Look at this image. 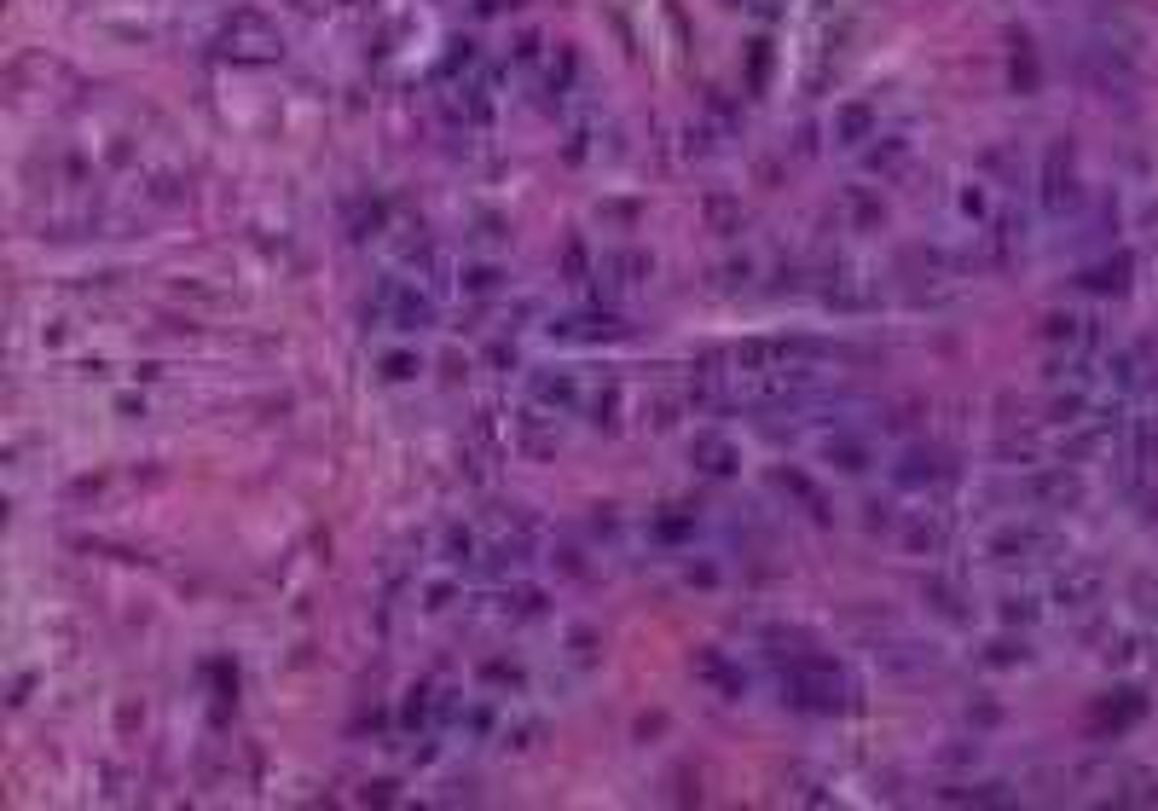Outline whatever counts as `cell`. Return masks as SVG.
<instances>
[{
  "mask_svg": "<svg viewBox=\"0 0 1158 811\" xmlns=\"http://www.w3.org/2000/svg\"><path fill=\"white\" fill-rule=\"evenodd\" d=\"M1043 209L1048 215H1077L1083 209V180H1077V163H1072V145H1048L1043 157Z\"/></svg>",
  "mask_w": 1158,
  "mask_h": 811,
  "instance_id": "cell-1",
  "label": "cell"
},
{
  "mask_svg": "<svg viewBox=\"0 0 1158 811\" xmlns=\"http://www.w3.org/2000/svg\"><path fill=\"white\" fill-rule=\"evenodd\" d=\"M1054 545L1048 539V528H1037V522H1014V528L991 533V545H985V557L1002 562V568H1014V562H1037Z\"/></svg>",
  "mask_w": 1158,
  "mask_h": 811,
  "instance_id": "cell-2",
  "label": "cell"
},
{
  "mask_svg": "<svg viewBox=\"0 0 1158 811\" xmlns=\"http://www.w3.org/2000/svg\"><path fill=\"white\" fill-rule=\"evenodd\" d=\"M1106 591V574L1095 568V562H1072L1060 580H1054V603L1060 609H1095Z\"/></svg>",
  "mask_w": 1158,
  "mask_h": 811,
  "instance_id": "cell-3",
  "label": "cell"
},
{
  "mask_svg": "<svg viewBox=\"0 0 1158 811\" xmlns=\"http://www.w3.org/2000/svg\"><path fill=\"white\" fill-rule=\"evenodd\" d=\"M1037 504H1048V510H1066V504L1083 499V481L1066 470V464H1048L1043 476H1031V487H1025Z\"/></svg>",
  "mask_w": 1158,
  "mask_h": 811,
  "instance_id": "cell-4",
  "label": "cell"
},
{
  "mask_svg": "<svg viewBox=\"0 0 1158 811\" xmlns=\"http://www.w3.org/2000/svg\"><path fill=\"white\" fill-rule=\"evenodd\" d=\"M950 470H944V458L938 452H904L898 458V470H892V481L898 487H933V481H944Z\"/></svg>",
  "mask_w": 1158,
  "mask_h": 811,
  "instance_id": "cell-5",
  "label": "cell"
},
{
  "mask_svg": "<svg viewBox=\"0 0 1158 811\" xmlns=\"http://www.w3.org/2000/svg\"><path fill=\"white\" fill-rule=\"evenodd\" d=\"M533 400H539V406H556V412H574V406H579V383L568 377V371H556V377H551V371H539V377H533Z\"/></svg>",
  "mask_w": 1158,
  "mask_h": 811,
  "instance_id": "cell-6",
  "label": "cell"
},
{
  "mask_svg": "<svg viewBox=\"0 0 1158 811\" xmlns=\"http://www.w3.org/2000/svg\"><path fill=\"white\" fill-rule=\"evenodd\" d=\"M690 458L707 470V476H730V470H736V447H730L724 435H695Z\"/></svg>",
  "mask_w": 1158,
  "mask_h": 811,
  "instance_id": "cell-7",
  "label": "cell"
},
{
  "mask_svg": "<svg viewBox=\"0 0 1158 811\" xmlns=\"http://www.w3.org/2000/svg\"><path fill=\"white\" fill-rule=\"evenodd\" d=\"M823 458H828V464H840L846 476L869 470V447H863V441H852V435H834V441L823 447Z\"/></svg>",
  "mask_w": 1158,
  "mask_h": 811,
  "instance_id": "cell-8",
  "label": "cell"
},
{
  "mask_svg": "<svg viewBox=\"0 0 1158 811\" xmlns=\"http://www.w3.org/2000/svg\"><path fill=\"white\" fill-rule=\"evenodd\" d=\"M1083 284H1089V290H1112V296H1118V290L1130 284V255H1112V261H1101V267H1095V273H1089Z\"/></svg>",
  "mask_w": 1158,
  "mask_h": 811,
  "instance_id": "cell-9",
  "label": "cell"
},
{
  "mask_svg": "<svg viewBox=\"0 0 1158 811\" xmlns=\"http://www.w3.org/2000/svg\"><path fill=\"white\" fill-rule=\"evenodd\" d=\"M834 134H840V145H863V134H869V105H846V111L834 116Z\"/></svg>",
  "mask_w": 1158,
  "mask_h": 811,
  "instance_id": "cell-10",
  "label": "cell"
},
{
  "mask_svg": "<svg viewBox=\"0 0 1158 811\" xmlns=\"http://www.w3.org/2000/svg\"><path fill=\"white\" fill-rule=\"evenodd\" d=\"M1118 696H1124V701H1106V707H1101V725H1112V730H1124L1130 719H1141V707H1147L1135 690H1118Z\"/></svg>",
  "mask_w": 1158,
  "mask_h": 811,
  "instance_id": "cell-11",
  "label": "cell"
},
{
  "mask_svg": "<svg viewBox=\"0 0 1158 811\" xmlns=\"http://www.w3.org/2000/svg\"><path fill=\"white\" fill-rule=\"evenodd\" d=\"M904 545H910V551H933V545H938V528L927 522V516H915L910 528H904Z\"/></svg>",
  "mask_w": 1158,
  "mask_h": 811,
  "instance_id": "cell-12",
  "label": "cell"
},
{
  "mask_svg": "<svg viewBox=\"0 0 1158 811\" xmlns=\"http://www.w3.org/2000/svg\"><path fill=\"white\" fill-rule=\"evenodd\" d=\"M1002 620H1037V609H1031L1025 597H1008V603H1002Z\"/></svg>",
  "mask_w": 1158,
  "mask_h": 811,
  "instance_id": "cell-13",
  "label": "cell"
},
{
  "mask_svg": "<svg viewBox=\"0 0 1158 811\" xmlns=\"http://www.w3.org/2000/svg\"><path fill=\"white\" fill-rule=\"evenodd\" d=\"M991 661L996 667H1008V661H1025V644L1014 649V644H991Z\"/></svg>",
  "mask_w": 1158,
  "mask_h": 811,
  "instance_id": "cell-14",
  "label": "cell"
}]
</instances>
